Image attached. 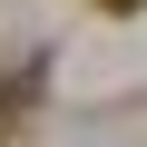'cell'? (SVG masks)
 <instances>
[{
	"instance_id": "obj_1",
	"label": "cell",
	"mask_w": 147,
	"mask_h": 147,
	"mask_svg": "<svg viewBox=\"0 0 147 147\" xmlns=\"http://www.w3.org/2000/svg\"><path fill=\"white\" fill-rule=\"evenodd\" d=\"M98 10H147V0H98Z\"/></svg>"
}]
</instances>
